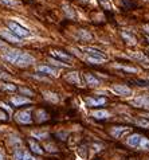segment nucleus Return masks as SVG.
<instances>
[{"label":"nucleus","instance_id":"4468645a","mask_svg":"<svg viewBox=\"0 0 149 160\" xmlns=\"http://www.w3.org/2000/svg\"><path fill=\"white\" fill-rule=\"evenodd\" d=\"M129 57L133 58V59H136V61H138V62L145 63V65H147L148 67H149V58H148L145 54H142V53H137V51H134V53H130V54H129Z\"/></svg>","mask_w":149,"mask_h":160},{"label":"nucleus","instance_id":"c756f323","mask_svg":"<svg viewBox=\"0 0 149 160\" xmlns=\"http://www.w3.org/2000/svg\"><path fill=\"white\" fill-rule=\"evenodd\" d=\"M0 3L7 5V7H16L18 5V2H15V0H0Z\"/></svg>","mask_w":149,"mask_h":160},{"label":"nucleus","instance_id":"473e14b6","mask_svg":"<svg viewBox=\"0 0 149 160\" xmlns=\"http://www.w3.org/2000/svg\"><path fill=\"white\" fill-rule=\"evenodd\" d=\"M87 62L93 63V65H98V63H102L99 59H96V58H91V57H87Z\"/></svg>","mask_w":149,"mask_h":160},{"label":"nucleus","instance_id":"5701e85b","mask_svg":"<svg viewBox=\"0 0 149 160\" xmlns=\"http://www.w3.org/2000/svg\"><path fill=\"white\" fill-rule=\"evenodd\" d=\"M63 10H65V14L67 15V18H70V19H75L77 18L75 12H74L73 8H71L68 4H63Z\"/></svg>","mask_w":149,"mask_h":160},{"label":"nucleus","instance_id":"58836bf2","mask_svg":"<svg viewBox=\"0 0 149 160\" xmlns=\"http://www.w3.org/2000/svg\"><path fill=\"white\" fill-rule=\"evenodd\" d=\"M0 78H8V74H5V73H2V71H0Z\"/></svg>","mask_w":149,"mask_h":160},{"label":"nucleus","instance_id":"f3484780","mask_svg":"<svg viewBox=\"0 0 149 160\" xmlns=\"http://www.w3.org/2000/svg\"><path fill=\"white\" fill-rule=\"evenodd\" d=\"M91 116H93L94 118H97V120H105V118L109 117V112L105 109H99V110H94L93 113H91Z\"/></svg>","mask_w":149,"mask_h":160},{"label":"nucleus","instance_id":"2f4dec72","mask_svg":"<svg viewBox=\"0 0 149 160\" xmlns=\"http://www.w3.org/2000/svg\"><path fill=\"white\" fill-rule=\"evenodd\" d=\"M137 125H138V127H142V128H149V121H148V120H144V118H142V120H138V121H137Z\"/></svg>","mask_w":149,"mask_h":160},{"label":"nucleus","instance_id":"9b49d317","mask_svg":"<svg viewBox=\"0 0 149 160\" xmlns=\"http://www.w3.org/2000/svg\"><path fill=\"white\" fill-rule=\"evenodd\" d=\"M14 160H36L34 156H31L30 153L27 152V151H24V149H16L15 151V153H14Z\"/></svg>","mask_w":149,"mask_h":160},{"label":"nucleus","instance_id":"9d476101","mask_svg":"<svg viewBox=\"0 0 149 160\" xmlns=\"http://www.w3.org/2000/svg\"><path fill=\"white\" fill-rule=\"evenodd\" d=\"M22 51L19 50H15V49H10V50H7L4 53V59L8 61L10 63H15L16 59L19 58V55H20Z\"/></svg>","mask_w":149,"mask_h":160},{"label":"nucleus","instance_id":"aec40b11","mask_svg":"<svg viewBox=\"0 0 149 160\" xmlns=\"http://www.w3.org/2000/svg\"><path fill=\"white\" fill-rule=\"evenodd\" d=\"M11 102L14 104L15 106H20L24 105V104H30V98H26V97H12L11 98Z\"/></svg>","mask_w":149,"mask_h":160},{"label":"nucleus","instance_id":"1a4fd4ad","mask_svg":"<svg viewBox=\"0 0 149 160\" xmlns=\"http://www.w3.org/2000/svg\"><path fill=\"white\" fill-rule=\"evenodd\" d=\"M51 57L56 58V59H59V61H63V62H67V65H71V62H73V57L63 53V51L53 50V51H51Z\"/></svg>","mask_w":149,"mask_h":160},{"label":"nucleus","instance_id":"a211bd4d","mask_svg":"<svg viewBox=\"0 0 149 160\" xmlns=\"http://www.w3.org/2000/svg\"><path fill=\"white\" fill-rule=\"evenodd\" d=\"M28 144H30V148L34 153H36V155H42L43 153V149L41 148V145L34 140V139H30V140H28Z\"/></svg>","mask_w":149,"mask_h":160},{"label":"nucleus","instance_id":"c85d7f7f","mask_svg":"<svg viewBox=\"0 0 149 160\" xmlns=\"http://www.w3.org/2000/svg\"><path fill=\"white\" fill-rule=\"evenodd\" d=\"M2 89L3 90H8V92H15L16 86L12 83H2Z\"/></svg>","mask_w":149,"mask_h":160},{"label":"nucleus","instance_id":"4be33fe9","mask_svg":"<svg viewBox=\"0 0 149 160\" xmlns=\"http://www.w3.org/2000/svg\"><path fill=\"white\" fill-rule=\"evenodd\" d=\"M122 38H124L125 40L129 43V45H136V38L132 35L130 33H128V31H122Z\"/></svg>","mask_w":149,"mask_h":160},{"label":"nucleus","instance_id":"b1692460","mask_svg":"<svg viewBox=\"0 0 149 160\" xmlns=\"http://www.w3.org/2000/svg\"><path fill=\"white\" fill-rule=\"evenodd\" d=\"M78 38L79 39H82V40H90L91 38V34L89 33V31H86V30H79L78 31Z\"/></svg>","mask_w":149,"mask_h":160},{"label":"nucleus","instance_id":"393cba45","mask_svg":"<svg viewBox=\"0 0 149 160\" xmlns=\"http://www.w3.org/2000/svg\"><path fill=\"white\" fill-rule=\"evenodd\" d=\"M32 137L39 139V140H44V139L48 137V133L47 132H38V130H34V132H32Z\"/></svg>","mask_w":149,"mask_h":160},{"label":"nucleus","instance_id":"7c9ffc66","mask_svg":"<svg viewBox=\"0 0 149 160\" xmlns=\"http://www.w3.org/2000/svg\"><path fill=\"white\" fill-rule=\"evenodd\" d=\"M101 3V5L105 8V10H111V3L110 0H98Z\"/></svg>","mask_w":149,"mask_h":160},{"label":"nucleus","instance_id":"bb28decb","mask_svg":"<svg viewBox=\"0 0 149 160\" xmlns=\"http://www.w3.org/2000/svg\"><path fill=\"white\" fill-rule=\"evenodd\" d=\"M138 148L140 149H144V151H149V140L148 139L142 137L141 141H140V144H138Z\"/></svg>","mask_w":149,"mask_h":160},{"label":"nucleus","instance_id":"6e6552de","mask_svg":"<svg viewBox=\"0 0 149 160\" xmlns=\"http://www.w3.org/2000/svg\"><path fill=\"white\" fill-rule=\"evenodd\" d=\"M65 80L67 81V82L73 83V85L82 86V80H81V75H79L78 71H71V73H68V74H66Z\"/></svg>","mask_w":149,"mask_h":160},{"label":"nucleus","instance_id":"e433bc0d","mask_svg":"<svg viewBox=\"0 0 149 160\" xmlns=\"http://www.w3.org/2000/svg\"><path fill=\"white\" fill-rule=\"evenodd\" d=\"M0 120H7V116L4 115V113L0 112Z\"/></svg>","mask_w":149,"mask_h":160},{"label":"nucleus","instance_id":"f03ea898","mask_svg":"<svg viewBox=\"0 0 149 160\" xmlns=\"http://www.w3.org/2000/svg\"><path fill=\"white\" fill-rule=\"evenodd\" d=\"M82 50H84L85 53L89 55V57L96 58V59H99L101 62H105V61H108V55L105 54L104 51L98 50V49H96V47H82Z\"/></svg>","mask_w":149,"mask_h":160},{"label":"nucleus","instance_id":"6ab92c4d","mask_svg":"<svg viewBox=\"0 0 149 160\" xmlns=\"http://www.w3.org/2000/svg\"><path fill=\"white\" fill-rule=\"evenodd\" d=\"M43 97H44V100H47V101H50V102H53V104H56L59 101V97H58V94H55V93H53V92H43Z\"/></svg>","mask_w":149,"mask_h":160},{"label":"nucleus","instance_id":"ddd939ff","mask_svg":"<svg viewBox=\"0 0 149 160\" xmlns=\"http://www.w3.org/2000/svg\"><path fill=\"white\" fill-rule=\"evenodd\" d=\"M36 70L39 73H43V74H48V75H58V70L54 67H50L47 65H41V66H36Z\"/></svg>","mask_w":149,"mask_h":160},{"label":"nucleus","instance_id":"412c9836","mask_svg":"<svg viewBox=\"0 0 149 160\" xmlns=\"http://www.w3.org/2000/svg\"><path fill=\"white\" fill-rule=\"evenodd\" d=\"M86 102H87V105H90V106H98V105H104V104L106 102V100H105V98H98V100H94V98H87V100H86Z\"/></svg>","mask_w":149,"mask_h":160},{"label":"nucleus","instance_id":"ea45409f","mask_svg":"<svg viewBox=\"0 0 149 160\" xmlns=\"http://www.w3.org/2000/svg\"><path fill=\"white\" fill-rule=\"evenodd\" d=\"M0 160H4V156L2 155V152H0Z\"/></svg>","mask_w":149,"mask_h":160},{"label":"nucleus","instance_id":"cd10ccee","mask_svg":"<svg viewBox=\"0 0 149 160\" xmlns=\"http://www.w3.org/2000/svg\"><path fill=\"white\" fill-rule=\"evenodd\" d=\"M114 67H117V69H121V70H124V71H128V73H137V69L136 67H129V66H122V65H114Z\"/></svg>","mask_w":149,"mask_h":160},{"label":"nucleus","instance_id":"f257e3e1","mask_svg":"<svg viewBox=\"0 0 149 160\" xmlns=\"http://www.w3.org/2000/svg\"><path fill=\"white\" fill-rule=\"evenodd\" d=\"M7 26H8V28L11 30V33L15 34L16 36H19V38H28V36H31V33H30V31H28L26 27L20 26L19 23L12 22V20H8V22H7Z\"/></svg>","mask_w":149,"mask_h":160},{"label":"nucleus","instance_id":"c9c22d12","mask_svg":"<svg viewBox=\"0 0 149 160\" xmlns=\"http://www.w3.org/2000/svg\"><path fill=\"white\" fill-rule=\"evenodd\" d=\"M0 106H2V108H4L5 110H8V113H11V109H10V108H8L7 105H5V104H3V102H2V104H0Z\"/></svg>","mask_w":149,"mask_h":160},{"label":"nucleus","instance_id":"20e7f679","mask_svg":"<svg viewBox=\"0 0 149 160\" xmlns=\"http://www.w3.org/2000/svg\"><path fill=\"white\" fill-rule=\"evenodd\" d=\"M130 104L136 108H144V109H149V94H142L138 97L133 98Z\"/></svg>","mask_w":149,"mask_h":160},{"label":"nucleus","instance_id":"4c0bfd02","mask_svg":"<svg viewBox=\"0 0 149 160\" xmlns=\"http://www.w3.org/2000/svg\"><path fill=\"white\" fill-rule=\"evenodd\" d=\"M0 49H7V45L4 42H2V40H0Z\"/></svg>","mask_w":149,"mask_h":160},{"label":"nucleus","instance_id":"f704fd0d","mask_svg":"<svg viewBox=\"0 0 149 160\" xmlns=\"http://www.w3.org/2000/svg\"><path fill=\"white\" fill-rule=\"evenodd\" d=\"M20 92L23 93V94H27V96H32V92H31V90H28V89H26V88H20Z\"/></svg>","mask_w":149,"mask_h":160},{"label":"nucleus","instance_id":"f8f14e48","mask_svg":"<svg viewBox=\"0 0 149 160\" xmlns=\"http://www.w3.org/2000/svg\"><path fill=\"white\" fill-rule=\"evenodd\" d=\"M0 35L4 38L5 40L11 42V43H20V42H22L20 38L16 36L15 34H12L11 31H7V30H2V31H0Z\"/></svg>","mask_w":149,"mask_h":160},{"label":"nucleus","instance_id":"72a5a7b5","mask_svg":"<svg viewBox=\"0 0 149 160\" xmlns=\"http://www.w3.org/2000/svg\"><path fill=\"white\" fill-rule=\"evenodd\" d=\"M44 147H46V149L50 151V152H55V151H56V148H55V145H54V144H46Z\"/></svg>","mask_w":149,"mask_h":160},{"label":"nucleus","instance_id":"423d86ee","mask_svg":"<svg viewBox=\"0 0 149 160\" xmlns=\"http://www.w3.org/2000/svg\"><path fill=\"white\" fill-rule=\"evenodd\" d=\"M111 92L117 96H122V97H129L132 96V89L128 88L126 85H113L111 86Z\"/></svg>","mask_w":149,"mask_h":160},{"label":"nucleus","instance_id":"0eeeda50","mask_svg":"<svg viewBox=\"0 0 149 160\" xmlns=\"http://www.w3.org/2000/svg\"><path fill=\"white\" fill-rule=\"evenodd\" d=\"M129 132H130V128H128V127H113L110 130V135L114 139H122Z\"/></svg>","mask_w":149,"mask_h":160},{"label":"nucleus","instance_id":"a19ab883","mask_svg":"<svg viewBox=\"0 0 149 160\" xmlns=\"http://www.w3.org/2000/svg\"><path fill=\"white\" fill-rule=\"evenodd\" d=\"M148 42H149V36H148Z\"/></svg>","mask_w":149,"mask_h":160},{"label":"nucleus","instance_id":"39448f33","mask_svg":"<svg viewBox=\"0 0 149 160\" xmlns=\"http://www.w3.org/2000/svg\"><path fill=\"white\" fill-rule=\"evenodd\" d=\"M15 120L20 124H31L32 123V117H31V110L26 109V110H20L15 115Z\"/></svg>","mask_w":149,"mask_h":160},{"label":"nucleus","instance_id":"a878e982","mask_svg":"<svg viewBox=\"0 0 149 160\" xmlns=\"http://www.w3.org/2000/svg\"><path fill=\"white\" fill-rule=\"evenodd\" d=\"M36 116H38V121H39V123H42V121H46L48 118V115L43 109L38 110V112H36Z\"/></svg>","mask_w":149,"mask_h":160},{"label":"nucleus","instance_id":"dca6fc26","mask_svg":"<svg viewBox=\"0 0 149 160\" xmlns=\"http://www.w3.org/2000/svg\"><path fill=\"white\" fill-rule=\"evenodd\" d=\"M85 80H86V83H87L89 86H91V88H96V86H99V80L98 78H96L93 74H85Z\"/></svg>","mask_w":149,"mask_h":160},{"label":"nucleus","instance_id":"2eb2a0df","mask_svg":"<svg viewBox=\"0 0 149 160\" xmlns=\"http://www.w3.org/2000/svg\"><path fill=\"white\" fill-rule=\"evenodd\" d=\"M141 139H142L141 135H138V133H133L132 136H129L128 145H130V147H133V148H138V144H140V141H141Z\"/></svg>","mask_w":149,"mask_h":160},{"label":"nucleus","instance_id":"7ed1b4c3","mask_svg":"<svg viewBox=\"0 0 149 160\" xmlns=\"http://www.w3.org/2000/svg\"><path fill=\"white\" fill-rule=\"evenodd\" d=\"M34 62H35V58H34L32 55H30V54H27V53H20L19 58L16 59L15 65L19 66V67H26V66L32 65Z\"/></svg>","mask_w":149,"mask_h":160}]
</instances>
